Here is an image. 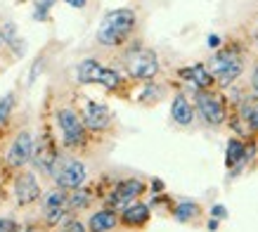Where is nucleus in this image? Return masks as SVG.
<instances>
[{"mask_svg": "<svg viewBox=\"0 0 258 232\" xmlns=\"http://www.w3.org/2000/svg\"><path fill=\"white\" fill-rule=\"evenodd\" d=\"M209 230H218V218H213V220H209Z\"/></svg>", "mask_w": 258, "mask_h": 232, "instance_id": "33", "label": "nucleus"}, {"mask_svg": "<svg viewBox=\"0 0 258 232\" xmlns=\"http://www.w3.org/2000/svg\"><path fill=\"white\" fill-rule=\"evenodd\" d=\"M67 194L62 192V187L50 192L43 201V213H45V220L50 225H59L64 220V213H67Z\"/></svg>", "mask_w": 258, "mask_h": 232, "instance_id": "11", "label": "nucleus"}, {"mask_svg": "<svg viewBox=\"0 0 258 232\" xmlns=\"http://www.w3.org/2000/svg\"><path fill=\"white\" fill-rule=\"evenodd\" d=\"M256 40H258V24H256Z\"/></svg>", "mask_w": 258, "mask_h": 232, "instance_id": "35", "label": "nucleus"}, {"mask_svg": "<svg viewBox=\"0 0 258 232\" xmlns=\"http://www.w3.org/2000/svg\"><path fill=\"white\" fill-rule=\"evenodd\" d=\"M152 190H154V192H161V190H164V183H161V180H152Z\"/></svg>", "mask_w": 258, "mask_h": 232, "instance_id": "32", "label": "nucleus"}, {"mask_svg": "<svg viewBox=\"0 0 258 232\" xmlns=\"http://www.w3.org/2000/svg\"><path fill=\"white\" fill-rule=\"evenodd\" d=\"M206 43H209V47H218V45H220V38H218V36H216V33H211Z\"/></svg>", "mask_w": 258, "mask_h": 232, "instance_id": "30", "label": "nucleus"}, {"mask_svg": "<svg viewBox=\"0 0 258 232\" xmlns=\"http://www.w3.org/2000/svg\"><path fill=\"white\" fill-rule=\"evenodd\" d=\"M251 90H253V97L258 100V64L253 67V74H251Z\"/></svg>", "mask_w": 258, "mask_h": 232, "instance_id": "27", "label": "nucleus"}, {"mask_svg": "<svg viewBox=\"0 0 258 232\" xmlns=\"http://www.w3.org/2000/svg\"><path fill=\"white\" fill-rule=\"evenodd\" d=\"M24 232H36V227H26V230H24Z\"/></svg>", "mask_w": 258, "mask_h": 232, "instance_id": "34", "label": "nucleus"}, {"mask_svg": "<svg viewBox=\"0 0 258 232\" xmlns=\"http://www.w3.org/2000/svg\"><path fill=\"white\" fill-rule=\"evenodd\" d=\"M83 124L88 131H104L111 124V111L100 102H86L83 107Z\"/></svg>", "mask_w": 258, "mask_h": 232, "instance_id": "10", "label": "nucleus"}, {"mask_svg": "<svg viewBox=\"0 0 258 232\" xmlns=\"http://www.w3.org/2000/svg\"><path fill=\"white\" fill-rule=\"evenodd\" d=\"M178 76L182 78V81L192 83L197 90H209V88L213 85V81H216V76L211 74V69H209V67H204V64L182 67V69L178 71Z\"/></svg>", "mask_w": 258, "mask_h": 232, "instance_id": "13", "label": "nucleus"}, {"mask_svg": "<svg viewBox=\"0 0 258 232\" xmlns=\"http://www.w3.org/2000/svg\"><path fill=\"white\" fill-rule=\"evenodd\" d=\"M64 3L71 8H86V0H64Z\"/></svg>", "mask_w": 258, "mask_h": 232, "instance_id": "31", "label": "nucleus"}, {"mask_svg": "<svg viewBox=\"0 0 258 232\" xmlns=\"http://www.w3.org/2000/svg\"><path fill=\"white\" fill-rule=\"evenodd\" d=\"M55 5V0H38V5L33 10V19H38V22H45L47 19V10Z\"/></svg>", "mask_w": 258, "mask_h": 232, "instance_id": "25", "label": "nucleus"}, {"mask_svg": "<svg viewBox=\"0 0 258 232\" xmlns=\"http://www.w3.org/2000/svg\"><path fill=\"white\" fill-rule=\"evenodd\" d=\"M147 220H149V206L142 204V201L128 204L123 213H121V223L125 227H142V225H147Z\"/></svg>", "mask_w": 258, "mask_h": 232, "instance_id": "15", "label": "nucleus"}, {"mask_svg": "<svg viewBox=\"0 0 258 232\" xmlns=\"http://www.w3.org/2000/svg\"><path fill=\"white\" fill-rule=\"evenodd\" d=\"M197 216H199V206H197L195 201H180L178 206H175V211H173V218L178 223H189Z\"/></svg>", "mask_w": 258, "mask_h": 232, "instance_id": "19", "label": "nucleus"}, {"mask_svg": "<svg viewBox=\"0 0 258 232\" xmlns=\"http://www.w3.org/2000/svg\"><path fill=\"white\" fill-rule=\"evenodd\" d=\"M0 43H3V36H0Z\"/></svg>", "mask_w": 258, "mask_h": 232, "instance_id": "36", "label": "nucleus"}, {"mask_svg": "<svg viewBox=\"0 0 258 232\" xmlns=\"http://www.w3.org/2000/svg\"><path fill=\"white\" fill-rule=\"evenodd\" d=\"M67 232H86V227H83V223H79V220H71V223L67 225Z\"/></svg>", "mask_w": 258, "mask_h": 232, "instance_id": "29", "label": "nucleus"}, {"mask_svg": "<svg viewBox=\"0 0 258 232\" xmlns=\"http://www.w3.org/2000/svg\"><path fill=\"white\" fill-rule=\"evenodd\" d=\"M116 225H118V216L114 209H102V211H97V213H93L90 220H88L90 232H109V230H114Z\"/></svg>", "mask_w": 258, "mask_h": 232, "instance_id": "16", "label": "nucleus"}, {"mask_svg": "<svg viewBox=\"0 0 258 232\" xmlns=\"http://www.w3.org/2000/svg\"><path fill=\"white\" fill-rule=\"evenodd\" d=\"M86 176H88V168L83 161H67L64 168L55 173V180H57V187H62V190H79L86 183Z\"/></svg>", "mask_w": 258, "mask_h": 232, "instance_id": "8", "label": "nucleus"}, {"mask_svg": "<svg viewBox=\"0 0 258 232\" xmlns=\"http://www.w3.org/2000/svg\"><path fill=\"white\" fill-rule=\"evenodd\" d=\"M15 230V223L8 220V218H0V232H12Z\"/></svg>", "mask_w": 258, "mask_h": 232, "instance_id": "28", "label": "nucleus"}, {"mask_svg": "<svg viewBox=\"0 0 258 232\" xmlns=\"http://www.w3.org/2000/svg\"><path fill=\"white\" fill-rule=\"evenodd\" d=\"M239 116L249 124L251 131H258V102L256 104H244L242 111H239Z\"/></svg>", "mask_w": 258, "mask_h": 232, "instance_id": "22", "label": "nucleus"}, {"mask_svg": "<svg viewBox=\"0 0 258 232\" xmlns=\"http://www.w3.org/2000/svg\"><path fill=\"white\" fill-rule=\"evenodd\" d=\"M15 197L22 206H29L40 199V185L33 173H19L15 180Z\"/></svg>", "mask_w": 258, "mask_h": 232, "instance_id": "9", "label": "nucleus"}, {"mask_svg": "<svg viewBox=\"0 0 258 232\" xmlns=\"http://www.w3.org/2000/svg\"><path fill=\"white\" fill-rule=\"evenodd\" d=\"M88 204H90V192L83 190V187L74 190V197L67 199V206H69V209H86Z\"/></svg>", "mask_w": 258, "mask_h": 232, "instance_id": "21", "label": "nucleus"}, {"mask_svg": "<svg viewBox=\"0 0 258 232\" xmlns=\"http://www.w3.org/2000/svg\"><path fill=\"white\" fill-rule=\"evenodd\" d=\"M57 159H59V154H57V149H55V142H52V138L45 133L43 140L38 142V147L33 149V161H36V166H38L43 173H52Z\"/></svg>", "mask_w": 258, "mask_h": 232, "instance_id": "12", "label": "nucleus"}, {"mask_svg": "<svg viewBox=\"0 0 258 232\" xmlns=\"http://www.w3.org/2000/svg\"><path fill=\"white\" fill-rule=\"evenodd\" d=\"M171 116L178 126H189L192 121H195V109H192V104L187 102L185 95H175V97H173Z\"/></svg>", "mask_w": 258, "mask_h": 232, "instance_id": "17", "label": "nucleus"}, {"mask_svg": "<svg viewBox=\"0 0 258 232\" xmlns=\"http://www.w3.org/2000/svg\"><path fill=\"white\" fill-rule=\"evenodd\" d=\"M135 29V12L131 8H118L104 15L97 29V43L107 47H116L131 38Z\"/></svg>", "mask_w": 258, "mask_h": 232, "instance_id": "1", "label": "nucleus"}, {"mask_svg": "<svg viewBox=\"0 0 258 232\" xmlns=\"http://www.w3.org/2000/svg\"><path fill=\"white\" fill-rule=\"evenodd\" d=\"M125 71L138 81H154L159 74V57L154 50L138 47L125 54Z\"/></svg>", "mask_w": 258, "mask_h": 232, "instance_id": "3", "label": "nucleus"}, {"mask_svg": "<svg viewBox=\"0 0 258 232\" xmlns=\"http://www.w3.org/2000/svg\"><path fill=\"white\" fill-rule=\"evenodd\" d=\"M197 111L209 126H220L225 121V104L218 95L209 93V90H199L197 93Z\"/></svg>", "mask_w": 258, "mask_h": 232, "instance_id": "5", "label": "nucleus"}, {"mask_svg": "<svg viewBox=\"0 0 258 232\" xmlns=\"http://www.w3.org/2000/svg\"><path fill=\"white\" fill-rule=\"evenodd\" d=\"M33 149H36V147H33L31 133H29V131L17 133L15 142H12V145H10V149H8L10 166H12V168H22L29 159H33Z\"/></svg>", "mask_w": 258, "mask_h": 232, "instance_id": "7", "label": "nucleus"}, {"mask_svg": "<svg viewBox=\"0 0 258 232\" xmlns=\"http://www.w3.org/2000/svg\"><path fill=\"white\" fill-rule=\"evenodd\" d=\"M209 69H211V74L216 76V83H218L220 88H227V85H232L237 78L242 76L244 60H242V54L237 52V47L218 50V52L211 57Z\"/></svg>", "mask_w": 258, "mask_h": 232, "instance_id": "2", "label": "nucleus"}, {"mask_svg": "<svg viewBox=\"0 0 258 232\" xmlns=\"http://www.w3.org/2000/svg\"><path fill=\"white\" fill-rule=\"evenodd\" d=\"M102 74H104V67L95 60H83V62L76 67V81L83 85L88 83H100Z\"/></svg>", "mask_w": 258, "mask_h": 232, "instance_id": "18", "label": "nucleus"}, {"mask_svg": "<svg viewBox=\"0 0 258 232\" xmlns=\"http://www.w3.org/2000/svg\"><path fill=\"white\" fill-rule=\"evenodd\" d=\"M145 192V185H142V180L138 178H128V180H121L118 185H114L111 194L107 197V204L114 206V209H125L128 204H133L140 194Z\"/></svg>", "mask_w": 258, "mask_h": 232, "instance_id": "6", "label": "nucleus"}, {"mask_svg": "<svg viewBox=\"0 0 258 232\" xmlns=\"http://www.w3.org/2000/svg\"><path fill=\"white\" fill-rule=\"evenodd\" d=\"M159 100H161V88L147 81L145 90L138 95V102H140V104H154V102H159Z\"/></svg>", "mask_w": 258, "mask_h": 232, "instance_id": "20", "label": "nucleus"}, {"mask_svg": "<svg viewBox=\"0 0 258 232\" xmlns=\"http://www.w3.org/2000/svg\"><path fill=\"white\" fill-rule=\"evenodd\" d=\"M211 216L213 218H218V220H223V218H227V211H225V206L223 204H216L211 209Z\"/></svg>", "mask_w": 258, "mask_h": 232, "instance_id": "26", "label": "nucleus"}, {"mask_svg": "<svg viewBox=\"0 0 258 232\" xmlns=\"http://www.w3.org/2000/svg\"><path fill=\"white\" fill-rule=\"evenodd\" d=\"M253 147H246L239 138H232L227 142V152H225V166L232 170H239L246 163V159H251V152Z\"/></svg>", "mask_w": 258, "mask_h": 232, "instance_id": "14", "label": "nucleus"}, {"mask_svg": "<svg viewBox=\"0 0 258 232\" xmlns=\"http://www.w3.org/2000/svg\"><path fill=\"white\" fill-rule=\"evenodd\" d=\"M12 109H15V93H8L0 100V126H5V121L12 114Z\"/></svg>", "mask_w": 258, "mask_h": 232, "instance_id": "23", "label": "nucleus"}, {"mask_svg": "<svg viewBox=\"0 0 258 232\" xmlns=\"http://www.w3.org/2000/svg\"><path fill=\"white\" fill-rule=\"evenodd\" d=\"M57 124H59L62 140L67 147H81L86 142V124L74 109H57Z\"/></svg>", "mask_w": 258, "mask_h": 232, "instance_id": "4", "label": "nucleus"}, {"mask_svg": "<svg viewBox=\"0 0 258 232\" xmlns=\"http://www.w3.org/2000/svg\"><path fill=\"white\" fill-rule=\"evenodd\" d=\"M100 85H104L107 90H116L118 85H121V74H116L114 69H107V67H104V74H102Z\"/></svg>", "mask_w": 258, "mask_h": 232, "instance_id": "24", "label": "nucleus"}]
</instances>
